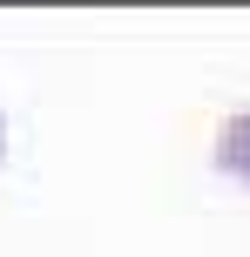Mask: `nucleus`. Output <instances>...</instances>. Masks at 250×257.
<instances>
[{"label":"nucleus","mask_w":250,"mask_h":257,"mask_svg":"<svg viewBox=\"0 0 250 257\" xmlns=\"http://www.w3.org/2000/svg\"><path fill=\"white\" fill-rule=\"evenodd\" d=\"M216 176H230V183L250 190V108H237V115L216 128Z\"/></svg>","instance_id":"1"},{"label":"nucleus","mask_w":250,"mask_h":257,"mask_svg":"<svg viewBox=\"0 0 250 257\" xmlns=\"http://www.w3.org/2000/svg\"><path fill=\"white\" fill-rule=\"evenodd\" d=\"M0 142H7V128H0Z\"/></svg>","instance_id":"2"}]
</instances>
